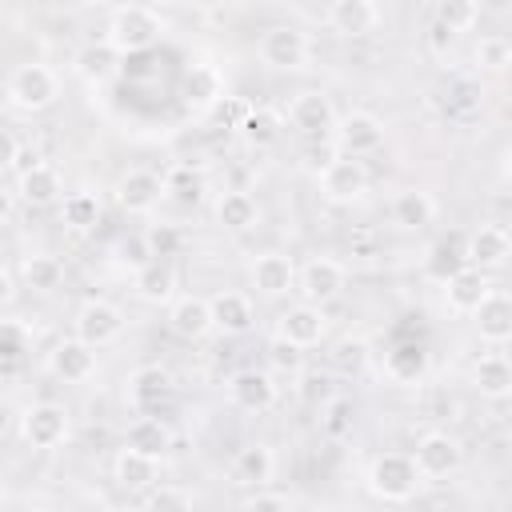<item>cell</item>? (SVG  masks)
I'll return each mask as SVG.
<instances>
[{"label":"cell","mask_w":512,"mask_h":512,"mask_svg":"<svg viewBox=\"0 0 512 512\" xmlns=\"http://www.w3.org/2000/svg\"><path fill=\"white\" fill-rule=\"evenodd\" d=\"M212 304V320L224 336H244L252 332L256 324V308H252V296L248 292H236V288H220L216 296H208Z\"/></svg>","instance_id":"22"},{"label":"cell","mask_w":512,"mask_h":512,"mask_svg":"<svg viewBox=\"0 0 512 512\" xmlns=\"http://www.w3.org/2000/svg\"><path fill=\"white\" fill-rule=\"evenodd\" d=\"M472 384H476V392L488 396V400H508V396H512V360L500 356V352L480 356L476 368H472Z\"/></svg>","instance_id":"33"},{"label":"cell","mask_w":512,"mask_h":512,"mask_svg":"<svg viewBox=\"0 0 512 512\" xmlns=\"http://www.w3.org/2000/svg\"><path fill=\"white\" fill-rule=\"evenodd\" d=\"M364 364H368V344L360 336H344L332 352V368L340 376H356V372H364Z\"/></svg>","instance_id":"47"},{"label":"cell","mask_w":512,"mask_h":512,"mask_svg":"<svg viewBox=\"0 0 512 512\" xmlns=\"http://www.w3.org/2000/svg\"><path fill=\"white\" fill-rule=\"evenodd\" d=\"M352 256H360V260H372L376 256V236H352Z\"/></svg>","instance_id":"55"},{"label":"cell","mask_w":512,"mask_h":512,"mask_svg":"<svg viewBox=\"0 0 512 512\" xmlns=\"http://www.w3.org/2000/svg\"><path fill=\"white\" fill-rule=\"evenodd\" d=\"M336 108H332V100L324 96V92H316V88H304V92H296L292 96V104H288V124L300 132V136H308V140H332V128H336Z\"/></svg>","instance_id":"10"},{"label":"cell","mask_w":512,"mask_h":512,"mask_svg":"<svg viewBox=\"0 0 512 512\" xmlns=\"http://www.w3.org/2000/svg\"><path fill=\"white\" fill-rule=\"evenodd\" d=\"M392 224L404 232H424L428 224H436V200L424 188H400L392 196Z\"/></svg>","instance_id":"26"},{"label":"cell","mask_w":512,"mask_h":512,"mask_svg":"<svg viewBox=\"0 0 512 512\" xmlns=\"http://www.w3.org/2000/svg\"><path fill=\"white\" fill-rule=\"evenodd\" d=\"M236 512H292V504H288V496H280V492H264V488H260V492L244 496Z\"/></svg>","instance_id":"51"},{"label":"cell","mask_w":512,"mask_h":512,"mask_svg":"<svg viewBox=\"0 0 512 512\" xmlns=\"http://www.w3.org/2000/svg\"><path fill=\"white\" fill-rule=\"evenodd\" d=\"M276 332H280L284 340H292L296 348H316V344L328 336V316H324V308L300 300V304H288V308L280 312Z\"/></svg>","instance_id":"20"},{"label":"cell","mask_w":512,"mask_h":512,"mask_svg":"<svg viewBox=\"0 0 512 512\" xmlns=\"http://www.w3.org/2000/svg\"><path fill=\"white\" fill-rule=\"evenodd\" d=\"M300 400L312 404V408H324L336 400V388H332V376L328 372H300V384H296Z\"/></svg>","instance_id":"49"},{"label":"cell","mask_w":512,"mask_h":512,"mask_svg":"<svg viewBox=\"0 0 512 512\" xmlns=\"http://www.w3.org/2000/svg\"><path fill=\"white\" fill-rule=\"evenodd\" d=\"M156 472H160V460H152L144 452H132V448H120L116 460H112V480L124 492H152L156 488Z\"/></svg>","instance_id":"27"},{"label":"cell","mask_w":512,"mask_h":512,"mask_svg":"<svg viewBox=\"0 0 512 512\" xmlns=\"http://www.w3.org/2000/svg\"><path fill=\"white\" fill-rule=\"evenodd\" d=\"M164 196H168L164 176H156V172H148V168L124 172L120 184H116V204H120L128 216H148V212H156V204H160Z\"/></svg>","instance_id":"14"},{"label":"cell","mask_w":512,"mask_h":512,"mask_svg":"<svg viewBox=\"0 0 512 512\" xmlns=\"http://www.w3.org/2000/svg\"><path fill=\"white\" fill-rule=\"evenodd\" d=\"M164 32V16L160 8L152 4H120L112 8L108 16V28H104V40L120 52V56H140L148 52Z\"/></svg>","instance_id":"1"},{"label":"cell","mask_w":512,"mask_h":512,"mask_svg":"<svg viewBox=\"0 0 512 512\" xmlns=\"http://www.w3.org/2000/svg\"><path fill=\"white\" fill-rule=\"evenodd\" d=\"M380 144H384V124L372 112H344L336 120V128H332V148L340 156L364 160V156L380 152Z\"/></svg>","instance_id":"7"},{"label":"cell","mask_w":512,"mask_h":512,"mask_svg":"<svg viewBox=\"0 0 512 512\" xmlns=\"http://www.w3.org/2000/svg\"><path fill=\"white\" fill-rule=\"evenodd\" d=\"M4 96L16 112H44L56 104L60 96V76L52 64L44 60H28V64H16L4 80Z\"/></svg>","instance_id":"3"},{"label":"cell","mask_w":512,"mask_h":512,"mask_svg":"<svg viewBox=\"0 0 512 512\" xmlns=\"http://www.w3.org/2000/svg\"><path fill=\"white\" fill-rule=\"evenodd\" d=\"M280 132H284V120H280L272 108H248V112L240 116V136H244V144H252V148H272V144L280 140Z\"/></svg>","instance_id":"37"},{"label":"cell","mask_w":512,"mask_h":512,"mask_svg":"<svg viewBox=\"0 0 512 512\" xmlns=\"http://www.w3.org/2000/svg\"><path fill=\"white\" fill-rule=\"evenodd\" d=\"M384 368H388L392 380H400V384H416V380H424V372H428V348L416 344V340H400V344L388 348Z\"/></svg>","instance_id":"34"},{"label":"cell","mask_w":512,"mask_h":512,"mask_svg":"<svg viewBox=\"0 0 512 512\" xmlns=\"http://www.w3.org/2000/svg\"><path fill=\"white\" fill-rule=\"evenodd\" d=\"M476 68H488V72H504L512 64V40L492 32V36H480L476 40Z\"/></svg>","instance_id":"46"},{"label":"cell","mask_w":512,"mask_h":512,"mask_svg":"<svg viewBox=\"0 0 512 512\" xmlns=\"http://www.w3.org/2000/svg\"><path fill=\"white\" fill-rule=\"evenodd\" d=\"M144 512H196V500L180 484H156L144 496Z\"/></svg>","instance_id":"45"},{"label":"cell","mask_w":512,"mask_h":512,"mask_svg":"<svg viewBox=\"0 0 512 512\" xmlns=\"http://www.w3.org/2000/svg\"><path fill=\"white\" fill-rule=\"evenodd\" d=\"M172 400V372L160 364H140L128 376V404L136 408V416H156L160 404Z\"/></svg>","instance_id":"17"},{"label":"cell","mask_w":512,"mask_h":512,"mask_svg":"<svg viewBox=\"0 0 512 512\" xmlns=\"http://www.w3.org/2000/svg\"><path fill=\"white\" fill-rule=\"evenodd\" d=\"M168 328H172L180 340H188V344L204 340V336L216 328L208 296H176V300L168 304Z\"/></svg>","instance_id":"21"},{"label":"cell","mask_w":512,"mask_h":512,"mask_svg":"<svg viewBox=\"0 0 512 512\" xmlns=\"http://www.w3.org/2000/svg\"><path fill=\"white\" fill-rule=\"evenodd\" d=\"M468 264V236L464 232H448L440 236L432 248H428V260H424V272L436 280V284H448L452 276H460Z\"/></svg>","instance_id":"25"},{"label":"cell","mask_w":512,"mask_h":512,"mask_svg":"<svg viewBox=\"0 0 512 512\" xmlns=\"http://www.w3.org/2000/svg\"><path fill=\"white\" fill-rule=\"evenodd\" d=\"M44 160L36 156V148H28V144H20L12 132H4V172L8 176H24V172H32V168H40Z\"/></svg>","instance_id":"48"},{"label":"cell","mask_w":512,"mask_h":512,"mask_svg":"<svg viewBox=\"0 0 512 512\" xmlns=\"http://www.w3.org/2000/svg\"><path fill=\"white\" fill-rule=\"evenodd\" d=\"M320 428L328 440H348L352 428H356V404L348 396H336L332 404L320 408Z\"/></svg>","instance_id":"42"},{"label":"cell","mask_w":512,"mask_h":512,"mask_svg":"<svg viewBox=\"0 0 512 512\" xmlns=\"http://www.w3.org/2000/svg\"><path fill=\"white\" fill-rule=\"evenodd\" d=\"M28 512H56V508H48V504H32Z\"/></svg>","instance_id":"58"},{"label":"cell","mask_w":512,"mask_h":512,"mask_svg":"<svg viewBox=\"0 0 512 512\" xmlns=\"http://www.w3.org/2000/svg\"><path fill=\"white\" fill-rule=\"evenodd\" d=\"M16 196H20L24 204H32V208L56 204V200H60V172H56L52 164H40V168L24 172V176L16 180Z\"/></svg>","instance_id":"35"},{"label":"cell","mask_w":512,"mask_h":512,"mask_svg":"<svg viewBox=\"0 0 512 512\" xmlns=\"http://www.w3.org/2000/svg\"><path fill=\"white\" fill-rule=\"evenodd\" d=\"M32 352V332L24 320H4L0 324V364L4 376H16V368L24 364V356Z\"/></svg>","instance_id":"38"},{"label":"cell","mask_w":512,"mask_h":512,"mask_svg":"<svg viewBox=\"0 0 512 512\" xmlns=\"http://www.w3.org/2000/svg\"><path fill=\"white\" fill-rule=\"evenodd\" d=\"M132 288L144 304H172L176 300V264L172 260H148L132 276Z\"/></svg>","instance_id":"29"},{"label":"cell","mask_w":512,"mask_h":512,"mask_svg":"<svg viewBox=\"0 0 512 512\" xmlns=\"http://www.w3.org/2000/svg\"><path fill=\"white\" fill-rule=\"evenodd\" d=\"M320 180V196L328 204H352L368 192V168L364 160H352V156H336L324 172H316Z\"/></svg>","instance_id":"12"},{"label":"cell","mask_w":512,"mask_h":512,"mask_svg":"<svg viewBox=\"0 0 512 512\" xmlns=\"http://www.w3.org/2000/svg\"><path fill=\"white\" fill-rule=\"evenodd\" d=\"M228 396H232V404L240 408V412H268V408H276V400H280V384H276V376L272 372H264V368H240L232 380H228Z\"/></svg>","instance_id":"13"},{"label":"cell","mask_w":512,"mask_h":512,"mask_svg":"<svg viewBox=\"0 0 512 512\" xmlns=\"http://www.w3.org/2000/svg\"><path fill=\"white\" fill-rule=\"evenodd\" d=\"M72 336L92 344V348H108V344H116L124 336V312L112 300H84L76 308Z\"/></svg>","instance_id":"8"},{"label":"cell","mask_w":512,"mask_h":512,"mask_svg":"<svg viewBox=\"0 0 512 512\" xmlns=\"http://www.w3.org/2000/svg\"><path fill=\"white\" fill-rule=\"evenodd\" d=\"M512 256V232L504 224H480L468 232V264L480 268L484 276L504 268Z\"/></svg>","instance_id":"19"},{"label":"cell","mask_w":512,"mask_h":512,"mask_svg":"<svg viewBox=\"0 0 512 512\" xmlns=\"http://www.w3.org/2000/svg\"><path fill=\"white\" fill-rule=\"evenodd\" d=\"M256 220H260V204H256L252 192H244V188L220 192V200H216V224L224 232H248V228H256Z\"/></svg>","instance_id":"32"},{"label":"cell","mask_w":512,"mask_h":512,"mask_svg":"<svg viewBox=\"0 0 512 512\" xmlns=\"http://www.w3.org/2000/svg\"><path fill=\"white\" fill-rule=\"evenodd\" d=\"M456 40H460V36H456L452 28H444V24L432 16V24H428V32H424V48H428L432 56H440V60H444V56L452 52V44H456Z\"/></svg>","instance_id":"52"},{"label":"cell","mask_w":512,"mask_h":512,"mask_svg":"<svg viewBox=\"0 0 512 512\" xmlns=\"http://www.w3.org/2000/svg\"><path fill=\"white\" fill-rule=\"evenodd\" d=\"M504 176L512 180V144H508V152H504Z\"/></svg>","instance_id":"57"},{"label":"cell","mask_w":512,"mask_h":512,"mask_svg":"<svg viewBox=\"0 0 512 512\" xmlns=\"http://www.w3.org/2000/svg\"><path fill=\"white\" fill-rule=\"evenodd\" d=\"M264 360H268V372L300 376V368H304V348H296L292 340H284L280 332H272L268 344H264Z\"/></svg>","instance_id":"41"},{"label":"cell","mask_w":512,"mask_h":512,"mask_svg":"<svg viewBox=\"0 0 512 512\" xmlns=\"http://www.w3.org/2000/svg\"><path fill=\"white\" fill-rule=\"evenodd\" d=\"M256 48H260V60L268 68H276V72H300L312 60V36L300 24H272V28H264Z\"/></svg>","instance_id":"4"},{"label":"cell","mask_w":512,"mask_h":512,"mask_svg":"<svg viewBox=\"0 0 512 512\" xmlns=\"http://www.w3.org/2000/svg\"><path fill=\"white\" fill-rule=\"evenodd\" d=\"M144 236H148V248H152L156 260H172V256L184 248V236H180L172 224H156V228H148Z\"/></svg>","instance_id":"50"},{"label":"cell","mask_w":512,"mask_h":512,"mask_svg":"<svg viewBox=\"0 0 512 512\" xmlns=\"http://www.w3.org/2000/svg\"><path fill=\"white\" fill-rule=\"evenodd\" d=\"M164 188H168V200H176V204H200L204 200V176L192 164L168 168L164 172Z\"/></svg>","instance_id":"40"},{"label":"cell","mask_w":512,"mask_h":512,"mask_svg":"<svg viewBox=\"0 0 512 512\" xmlns=\"http://www.w3.org/2000/svg\"><path fill=\"white\" fill-rule=\"evenodd\" d=\"M96 368H100L96 364V348L84 344V340H76V336L56 340L52 352H48V372L56 380H64V384H88L96 376Z\"/></svg>","instance_id":"16"},{"label":"cell","mask_w":512,"mask_h":512,"mask_svg":"<svg viewBox=\"0 0 512 512\" xmlns=\"http://www.w3.org/2000/svg\"><path fill=\"white\" fill-rule=\"evenodd\" d=\"M120 260L128 264V268H144L148 260H156L152 256V248H148V236H128V240H120Z\"/></svg>","instance_id":"53"},{"label":"cell","mask_w":512,"mask_h":512,"mask_svg":"<svg viewBox=\"0 0 512 512\" xmlns=\"http://www.w3.org/2000/svg\"><path fill=\"white\" fill-rule=\"evenodd\" d=\"M272 472H276V456H272V448L268 444H244L236 456H232V464H228V476H232V484L236 488H252V492H260L268 480H272Z\"/></svg>","instance_id":"23"},{"label":"cell","mask_w":512,"mask_h":512,"mask_svg":"<svg viewBox=\"0 0 512 512\" xmlns=\"http://www.w3.org/2000/svg\"><path fill=\"white\" fill-rule=\"evenodd\" d=\"M0 300H4V308L16 300V268L12 264L0 268Z\"/></svg>","instance_id":"54"},{"label":"cell","mask_w":512,"mask_h":512,"mask_svg":"<svg viewBox=\"0 0 512 512\" xmlns=\"http://www.w3.org/2000/svg\"><path fill=\"white\" fill-rule=\"evenodd\" d=\"M436 20H440L444 28H452L456 36H460V32H472V28L480 24V4H476V0H440V4H436Z\"/></svg>","instance_id":"44"},{"label":"cell","mask_w":512,"mask_h":512,"mask_svg":"<svg viewBox=\"0 0 512 512\" xmlns=\"http://www.w3.org/2000/svg\"><path fill=\"white\" fill-rule=\"evenodd\" d=\"M220 72L212 68V64H192L188 68V76H184V96L192 100V104H212L216 96H220Z\"/></svg>","instance_id":"43"},{"label":"cell","mask_w":512,"mask_h":512,"mask_svg":"<svg viewBox=\"0 0 512 512\" xmlns=\"http://www.w3.org/2000/svg\"><path fill=\"white\" fill-rule=\"evenodd\" d=\"M344 284H348V268L336 256H312L300 268V288L296 292L304 296V304L324 308V304H332L344 292Z\"/></svg>","instance_id":"11"},{"label":"cell","mask_w":512,"mask_h":512,"mask_svg":"<svg viewBox=\"0 0 512 512\" xmlns=\"http://www.w3.org/2000/svg\"><path fill=\"white\" fill-rule=\"evenodd\" d=\"M364 484H368V492H372L376 500H384V504H408V500L420 492L424 476H420L412 452H380V456L368 464Z\"/></svg>","instance_id":"2"},{"label":"cell","mask_w":512,"mask_h":512,"mask_svg":"<svg viewBox=\"0 0 512 512\" xmlns=\"http://www.w3.org/2000/svg\"><path fill=\"white\" fill-rule=\"evenodd\" d=\"M380 20H384V12H380V4H372V0H336V4H328V12H324V24H328L336 36H348V40L372 36V32L380 28Z\"/></svg>","instance_id":"18"},{"label":"cell","mask_w":512,"mask_h":512,"mask_svg":"<svg viewBox=\"0 0 512 512\" xmlns=\"http://www.w3.org/2000/svg\"><path fill=\"white\" fill-rule=\"evenodd\" d=\"M108 512H144V504H116V508H108Z\"/></svg>","instance_id":"56"},{"label":"cell","mask_w":512,"mask_h":512,"mask_svg":"<svg viewBox=\"0 0 512 512\" xmlns=\"http://www.w3.org/2000/svg\"><path fill=\"white\" fill-rule=\"evenodd\" d=\"M252 288L268 300H284L288 292L300 288V268L284 252H260L252 260Z\"/></svg>","instance_id":"15"},{"label":"cell","mask_w":512,"mask_h":512,"mask_svg":"<svg viewBox=\"0 0 512 512\" xmlns=\"http://www.w3.org/2000/svg\"><path fill=\"white\" fill-rule=\"evenodd\" d=\"M116 68H120V52H116L108 40H92V44H84V48L76 52V76H80L84 84H92V88L108 84V80L116 76Z\"/></svg>","instance_id":"30"},{"label":"cell","mask_w":512,"mask_h":512,"mask_svg":"<svg viewBox=\"0 0 512 512\" xmlns=\"http://www.w3.org/2000/svg\"><path fill=\"white\" fill-rule=\"evenodd\" d=\"M488 296H492V284L480 268H464L460 276H452L444 284V304H448L452 316H476Z\"/></svg>","instance_id":"24"},{"label":"cell","mask_w":512,"mask_h":512,"mask_svg":"<svg viewBox=\"0 0 512 512\" xmlns=\"http://www.w3.org/2000/svg\"><path fill=\"white\" fill-rule=\"evenodd\" d=\"M484 104V88L476 76L468 72H452L436 92H432V108L448 120V124H468Z\"/></svg>","instance_id":"9"},{"label":"cell","mask_w":512,"mask_h":512,"mask_svg":"<svg viewBox=\"0 0 512 512\" xmlns=\"http://www.w3.org/2000/svg\"><path fill=\"white\" fill-rule=\"evenodd\" d=\"M472 324H476V332H480L484 344H508L512 340V296L492 288V296L480 304V312L472 316Z\"/></svg>","instance_id":"28"},{"label":"cell","mask_w":512,"mask_h":512,"mask_svg":"<svg viewBox=\"0 0 512 512\" xmlns=\"http://www.w3.org/2000/svg\"><path fill=\"white\" fill-rule=\"evenodd\" d=\"M412 460H416L424 484H440V480H448V476L460 472V464H464V448H460V440H456L448 428H428V432L416 440Z\"/></svg>","instance_id":"6"},{"label":"cell","mask_w":512,"mask_h":512,"mask_svg":"<svg viewBox=\"0 0 512 512\" xmlns=\"http://www.w3.org/2000/svg\"><path fill=\"white\" fill-rule=\"evenodd\" d=\"M100 196L96 192H68L64 204H60V220L72 228V232H88L100 224Z\"/></svg>","instance_id":"39"},{"label":"cell","mask_w":512,"mask_h":512,"mask_svg":"<svg viewBox=\"0 0 512 512\" xmlns=\"http://www.w3.org/2000/svg\"><path fill=\"white\" fill-rule=\"evenodd\" d=\"M20 280L32 292H56L64 284V264L52 252H28L24 264H20Z\"/></svg>","instance_id":"36"},{"label":"cell","mask_w":512,"mask_h":512,"mask_svg":"<svg viewBox=\"0 0 512 512\" xmlns=\"http://www.w3.org/2000/svg\"><path fill=\"white\" fill-rule=\"evenodd\" d=\"M508 400H512V396H508Z\"/></svg>","instance_id":"59"},{"label":"cell","mask_w":512,"mask_h":512,"mask_svg":"<svg viewBox=\"0 0 512 512\" xmlns=\"http://www.w3.org/2000/svg\"><path fill=\"white\" fill-rule=\"evenodd\" d=\"M124 448L144 452L152 460H164V452L172 448V428L160 416H136L128 424V432H124Z\"/></svg>","instance_id":"31"},{"label":"cell","mask_w":512,"mask_h":512,"mask_svg":"<svg viewBox=\"0 0 512 512\" xmlns=\"http://www.w3.org/2000/svg\"><path fill=\"white\" fill-rule=\"evenodd\" d=\"M68 432H72V416L56 400H36V404H28L20 412V440L28 448H36V452L60 448L68 440Z\"/></svg>","instance_id":"5"}]
</instances>
